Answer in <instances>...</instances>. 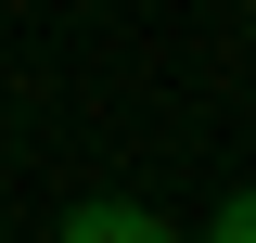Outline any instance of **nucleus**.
Returning <instances> with one entry per match:
<instances>
[{"mask_svg":"<svg viewBox=\"0 0 256 243\" xmlns=\"http://www.w3.org/2000/svg\"><path fill=\"white\" fill-rule=\"evenodd\" d=\"M205 243H256V192H244V205H218V230H205Z\"/></svg>","mask_w":256,"mask_h":243,"instance_id":"2","label":"nucleus"},{"mask_svg":"<svg viewBox=\"0 0 256 243\" xmlns=\"http://www.w3.org/2000/svg\"><path fill=\"white\" fill-rule=\"evenodd\" d=\"M64 243H180V230L141 218V205H77V218H64Z\"/></svg>","mask_w":256,"mask_h":243,"instance_id":"1","label":"nucleus"}]
</instances>
